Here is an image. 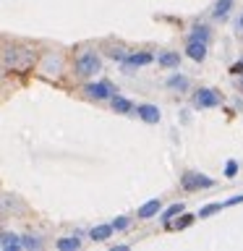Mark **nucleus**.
I'll use <instances>...</instances> for the list:
<instances>
[{"label": "nucleus", "instance_id": "f257e3e1", "mask_svg": "<svg viewBox=\"0 0 243 251\" xmlns=\"http://www.w3.org/2000/svg\"><path fill=\"white\" fill-rule=\"evenodd\" d=\"M212 186H215V178L204 176V173L186 170L180 176V188H186V191H201V188H212Z\"/></svg>", "mask_w": 243, "mask_h": 251}, {"label": "nucleus", "instance_id": "f03ea898", "mask_svg": "<svg viewBox=\"0 0 243 251\" xmlns=\"http://www.w3.org/2000/svg\"><path fill=\"white\" fill-rule=\"evenodd\" d=\"M99 68H102V60H99V55L92 52V50H86V52H81V55L76 58V74L84 76V78L94 76Z\"/></svg>", "mask_w": 243, "mask_h": 251}, {"label": "nucleus", "instance_id": "7ed1b4c3", "mask_svg": "<svg viewBox=\"0 0 243 251\" xmlns=\"http://www.w3.org/2000/svg\"><path fill=\"white\" fill-rule=\"evenodd\" d=\"M84 94L92 100H113L115 97V84L102 78V81H89L84 84Z\"/></svg>", "mask_w": 243, "mask_h": 251}, {"label": "nucleus", "instance_id": "20e7f679", "mask_svg": "<svg viewBox=\"0 0 243 251\" xmlns=\"http://www.w3.org/2000/svg\"><path fill=\"white\" fill-rule=\"evenodd\" d=\"M194 100H196V107H217L219 105V94L215 89H207V86L196 89Z\"/></svg>", "mask_w": 243, "mask_h": 251}, {"label": "nucleus", "instance_id": "39448f33", "mask_svg": "<svg viewBox=\"0 0 243 251\" xmlns=\"http://www.w3.org/2000/svg\"><path fill=\"white\" fill-rule=\"evenodd\" d=\"M154 60L152 52L141 50V52H131L128 58L123 60V71H133V68H141V66H149V63Z\"/></svg>", "mask_w": 243, "mask_h": 251}, {"label": "nucleus", "instance_id": "423d86ee", "mask_svg": "<svg viewBox=\"0 0 243 251\" xmlns=\"http://www.w3.org/2000/svg\"><path fill=\"white\" fill-rule=\"evenodd\" d=\"M186 55L194 63H201L207 58V42H196V39H186Z\"/></svg>", "mask_w": 243, "mask_h": 251}, {"label": "nucleus", "instance_id": "0eeeda50", "mask_svg": "<svg viewBox=\"0 0 243 251\" xmlns=\"http://www.w3.org/2000/svg\"><path fill=\"white\" fill-rule=\"evenodd\" d=\"M136 113H139V118H141V121H144V123H160V107H157V105H149V102H146V105H139L136 107Z\"/></svg>", "mask_w": 243, "mask_h": 251}, {"label": "nucleus", "instance_id": "6e6552de", "mask_svg": "<svg viewBox=\"0 0 243 251\" xmlns=\"http://www.w3.org/2000/svg\"><path fill=\"white\" fill-rule=\"evenodd\" d=\"M157 63H160L162 68H178L180 66V55L172 52V50H162L157 55Z\"/></svg>", "mask_w": 243, "mask_h": 251}, {"label": "nucleus", "instance_id": "1a4fd4ad", "mask_svg": "<svg viewBox=\"0 0 243 251\" xmlns=\"http://www.w3.org/2000/svg\"><path fill=\"white\" fill-rule=\"evenodd\" d=\"M160 209H162L160 199H149V201H144V204L139 207V217H141V220H149V217H154Z\"/></svg>", "mask_w": 243, "mask_h": 251}, {"label": "nucleus", "instance_id": "9d476101", "mask_svg": "<svg viewBox=\"0 0 243 251\" xmlns=\"http://www.w3.org/2000/svg\"><path fill=\"white\" fill-rule=\"evenodd\" d=\"M233 3H235V0H217L215 8H212V19H215V21L225 19V16L233 11Z\"/></svg>", "mask_w": 243, "mask_h": 251}, {"label": "nucleus", "instance_id": "9b49d317", "mask_svg": "<svg viewBox=\"0 0 243 251\" xmlns=\"http://www.w3.org/2000/svg\"><path fill=\"white\" fill-rule=\"evenodd\" d=\"M113 233H115L113 223H110V225H97V227H92V230H89V238L92 241H107Z\"/></svg>", "mask_w": 243, "mask_h": 251}, {"label": "nucleus", "instance_id": "f8f14e48", "mask_svg": "<svg viewBox=\"0 0 243 251\" xmlns=\"http://www.w3.org/2000/svg\"><path fill=\"white\" fill-rule=\"evenodd\" d=\"M0 241H3V251H19V249H24L21 238H19V235H13L11 230H3V238H0Z\"/></svg>", "mask_w": 243, "mask_h": 251}, {"label": "nucleus", "instance_id": "ddd939ff", "mask_svg": "<svg viewBox=\"0 0 243 251\" xmlns=\"http://www.w3.org/2000/svg\"><path fill=\"white\" fill-rule=\"evenodd\" d=\"M183 209H186V204H183V201H175V204H170V207H168V209L162 212V225L172 223V217L183 215Z\"/></svg>", "mask_w": 243, "mask_h": 251}, {"label": "nucleus", "instance_id": "4468645a", "mask_svg": "<svg viewBox=\"0 0 243 251\" xmlns=\"http://www.w3.org/2000/svg\"><path fill=\"white\" fill-rule=\"evenodd\" d=\"M188 39H196V42H209V26H207V24H194Z\"/></svg>", "mask_w": 243, "mask_h": 251}, {"label": "nucleus", "instance_id": "2eb2a0df", "mask_svg": "<svg viewBox=\"0 0 243 251\" xmlns=\"http://www.w3.org/2000/svg\"><path fill=\"white\" fill-rule=\"evenodd\" d=\"M110 102H113V110H115V113H133V110H136V107H133V102L125 100V97H121V94H115Z\"/></svg>", "mask_w": 243, "mask_h": 251}, {"label": "nucleus", "instance_id": "dca6fc26", "mask_svg": "<svg viewBox=\"0 0 243 251\" xmlns=\"http://www.w3.org/2000/svg\"><path fill=\"white\" fill-rule=\"evenodd\" d=\"M168 89H172V92H186V89H188V78H186L183 74L170 76V78H168Z\"/></svg>", "mask_w": 243, "mask_h": 251}, {"label": "nucleus", "instance_id": "f3484780", "mask_svg": "<svg viewBox=\"0 0 243 251\" xmlns=\"http://www.w3.org/2000/svg\"><path fill=\"white\" fill-rule=\"evenodd\" d=\"M219 209H225V201H209V204H204V207L199 209V217H212V215H217Z\"/></svg>", "mask_w": 243, "mask_h": 251}, {"label": "nucleus", "instance_id": "a211bd4d", "mask_svg": "<svg viewBox=\"0 0 243 251\" xmlns=\"http://www.w3.org/2000/svg\"><path fill=\"white\" fill-rule=\"evenodd\" d=\"M58 249L60 251H78V249H81V241H78V235H73V238H60Z\"/></svg>", "mask_w": 243, "mask_h": 251}, {"label": "nucleus", "instance_id": "6ab92c4d", "mask_svg": "<svg viewBox=\"0 0 243 251\" xmlns=\"http://www.w3.org/2000/svg\"><path fill=\"white\" fill-rule=\"evenodd\" d=\"M21 246L24 249H42V238H34V235H21Z\"/></svg>", "mask_w": 243, "mask_h": 251}, {"label": "nucleus", "instance_id": "aec40b11", "mask_svg": "<svg viewBox=\"0 0 243 251\" xmlns=\"http://www.w3.org/2000/svg\"><path fill=\"white\" fill-rule=\"evenodd\" d=\"M107 55H110V58H113V60H118V63H123L125 58H128V55H125V50H123V47H113V45L107 47Z\"/></svg>", "mask_w": 243, "mask_h": 251}, {"label": "nucleus", "instance_id": "412c9836", "mask_svg": "<svg viewBox=\"0 0 243 251\" xmlns=\"http://www.w3.org/2000/svg\"><path fill=\"white\" fill-rule=\"evenodd\" d=\"M191 220H194L191 215H183V217L178 220V223H170L168 230H180V227H188V225H191Z\"/></svg>", "mask_w": 243, "mask_h": 251}, {"label": "nucleus", "instance_id": "4be33fe9", "mask_svg": "<svg viewBox=\"0 0 243 251\" xmlns=\"http://www.w3.org/2000/svg\"><path fill=\"white\" fill-rule=\"evenodd\" d=\"M128 225H131V220H128V217H123V215L113 220V227H115L118 233H121V230H128Z\"/></svg>", "mask_w": 243, "mask_h": 251}, {"label": "nucleus", "instance_id": "5701e85b", "mask_svg": "<svg viewBox=\"0 0 243 251\" xmlns=\"http://www.w3.org/2000/svg\"><path fill=\"white\" fill-rule=\"evenodd\" d=\"M225 176H227V178H235V176H238V162H235V160H227V162H225Z\"/></svg>", "mask_w": 243, "mask_h": 251}, {"label": "nucleus", "instance_id": "b1692460", "mask_svg": "<svg viewBox=\"0 0 243 251\" xmlns=\"http://www.w3.org/2000/svg\"><path fill=\"white\" fill-rule=\"evenodd\" d=\"M233 204H243V194H235V196H230V199L225 201V207H233Z\"/></svg>", "mask_w": 243, "mask_h": 251}, {"label": "nucleus", "instance_id": "393cba45", "mask_svg": "<svg viewBox=\"0 0 243 251\" xmlns=\"http://www.w3.org/2000/svg\"><path fill=\"white\" fill-rule=\"evenodd\" d=\"M238 71H243V60H238V66H233V74H238Z\"/></svg>", "mask_w": 243, "mask_h": 251}, {"label": "nucleus", "instance_id": "a878e982", "mask_svg": "<svg viewBox=\"0 0 243 251\" xmlns=\"http://www.w3.org/2000/svg\"><path fill=\"white\" fill-rule=\"evenodd\" d=\"M238 29L243 31V16H241V21H238Z\"/></svg>", "mask_w": 243, "mask_h": 251}, {"label": "nucleus", "instance_id": "bb28decb", "mask_svg": "<svg viewBox=\"0 0 243 251\" xmlns=\"http://www.w3.org/2000/svg\"><path fill=\"white\" fill-rule=\"evenodd\" d=\"M241 84H243V81H241Z\"/></svg>", "mask_w": 243, "mask_h": 251}]
</instances>
